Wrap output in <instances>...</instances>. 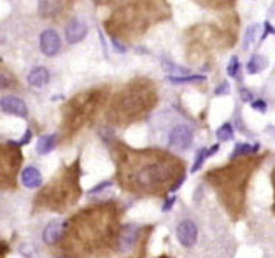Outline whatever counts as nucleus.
I'll list each match as a JSON object with an SVG mask.
<instances>
[{
  "label": "nucleus",
  "mask_w": 275,
  "mask_h": 258,
  "mask_svg": "<svg viewBox=\"0 0 275 258\" xmlns=\"http://www.w3.org/2000/svg\"><path fill=\"white\" fill-rule=\"evenodd\" d=\"M254 167H258V160L233 161L223 169L209 170L207 181L215 188L223 200L224 207L235 218L244 213V200H245V188Z\"/></svg>",
  "instance_id": "3"
},
{
  "label": "nucleus",
  "mask_w": 275,
  "mask_h": 258,
  "mask_svg": "<svg viewBox=\"0 0 275 258\" xmlns=\"http://www.w3.org/2000/svg\"><path fill=\"white\" fill-rule=\"evenodd\" d=\"M112 185V181H104V183H100V185H96L95 188H92L90 190V195H95V194H98V192H102V190H105V188H109V186Z\"/></svg>",
  "instance_id": "27"
},
{
  "label": "nucleus",
  "mask_w": 275,
  "mask_h": 258,
  "mask_svg": "<svg viewBox=\"0 0 275 258\" xmlns=\"http://www.w3.org/2000/svg\"><path fill=\"white\" fill-rule=\"evenodd\" d=\"M139 234H140V230L137 225H132V223H130V225L121 226L120 232H118V237H116L118 250H120L121 253L130 251L137 244V241H139Z\"/></svg>",
  "instance_id": "9"
},
{
  "label": "nucleus",
  "mask_w": 275,
  "mask_h": 258,
  "mask_svg": "<svg viewBox=\"0 0 275 258\" xmlns=\"http://www.w3.org/2000/svg\"><path fill=\"white\" fill-rule=\"evenodd\" d=\"M163 69L167 70V72H170L174 77L189 76V69H186V67H179V65L172 64V62H168V60H163Z\"/></svg>",
  "instance_id": "20"
},
{
  "label": "nucleus",
  "mask_w": 275,
  "mask_h": 258,
  "mask_svg": "<svg viewBox=\"0 0 275 258\" xmlns=\"http://www.w3.org/2000/svg\"><path fill=\"white\" fill-rule=\"evenodd\" d=\"M267 65H268V62L263 55H252L251 60H249V64H247V72L249 74H259L261 70L267 69Z\"/></svg>",
  "instance_id": "19"
},
{
  "label": "nucleus",
  "mask_w": 275,
  "mask_h": 258,
  "mask_svg": "<svg viewBox=\"0 0 275 258\" xmlns=\"http://www.w3.org/2000/svg\"><path fill=\"white\" fill-rule=\"evenodd\" d=\"M272 185H274V213H275V169L272 172Z\"/></svg>",
  "instance_id": "35"
},
{
  "label": "nucleus",
  "mask_w": 275,
  "mask_h": 258,
  "mask_svg": "<svg viewBox=\"0 0 275 258\" xmlns=\"http://www.w3.org/2000/svg\"><path fill=\"white\" fill-rule=\"evenodd\" d=\"M154 90L149 83H132L118 95L112 104V116L120 120H137L154 105Z\"/></svg>",
  "instance_id": "5"
},
{
  "label": "nucleus",
  "mask_w": 275,
  "mask_h": 258,
  "mask_svg": "<svg viewBox=\"0 0 275 258\" xmlns=\"http://www.w3.org/2000/svg\"><path fill=\"white\" fill-rule=\"evenodd\" d=\"M240 97H242V100H245V102H249V100L252 102V95H251V93H249L245 88L240 90Z\"/></svg>",
  "instance_id": "32"
},
{
  "label": "nucleus",
  "mask_w": 275,
  "mask_h": 258,
  "mask_svg": "<svg viewBox=\"0 0 275 258\" xmlns=\"http://www.w3.org/2000/svg\"><path fill=\"white\" fill-rule=\"evenodd\" d=\"M193 129L187 125H177L172 129L170 135H168V146L177 151H184L193 144Z\"/></svg>",
  "instance_id": "8"
},
{
  "label": "nucleus",
  "mask_w": 275,
  "mask_h": 258,
  "mask_svg": "<svg viewBox=\"0 0 275 258\" xmlns=\"http://www.w3.org/2000/svg\"><path fill=\"white\" fill-rule=\"evenodd\" d=\"M226 93H230V85L223 83V85H219V88H215L214 95H226Z\"/></svg>",
  "instance_id": "29"
},
{
  "label": "nucleus",
  "mask_w": 275,
  "mask_h": 258,
  "mask_svg": "<svg viewBox=\"0 0 275 258\" xmlns=\"http://www.w3.org/2000/svg\"><path fill=\"white\" fill-rule=\"evenodd\" d=\"M112 44H114V49L116 51H120V53H124L126 51V48H124L121 42H118V39H112Z\"/></svg>",
  "instance_id": "33"
},
{
  "label": "nucleus",
  "mask_w": 275,
  "mask_h": 258,
  "mask_svg": "<svg viewBox=\"0 0 275 258\" xmlns=\"http://www.w3.org/2000/svg\"><path fill=\"white\" fill-rule=\"evenodd\" d=\"M61 48L60 35L55 30H44L40 33V51L44 53L46 57H55L58 55Z\"/></svg>",
  "instance_id": "13"
},
{
  "label": "nucleus",
  "mask_w": 275,
  "mask_h": 258,
  "mask_svg": "<svg viewBox=\"0 0 275 258\" xmlns=\"http://www.w3.org/2000/svg\"><path fill=\"white\" fill-rule=\"evenodd\" d=\"M116 161L118 183L128 192L144 195L176 192L184 181L183 161L165 151L123 149Z\"/></svg>",
  "instance_id": "1"
},
{
  "label": "nucleus",
  "mask_w": 275,
  "mask_h": 258,
  "mask_svg": "<svg viewBox=\"0 0 275 258\" xmlns=\"http://www.w3.org/2000/svg\"><path fill=\"white\" fill-rule=\"evenodd\" d=\"M65 228H67V222L61 218L51 220V222L46 225L44 232H42V241L48 244V246H55L63 239Z\"/></svg>",
  "instance_id": "10"
},
{
  "label": "nucleus",
  "mask_w": 275,
  "mask_h": 258,
  "mask_svg": "<svg viewBox=\"0 0 275 258\" xmlns=\"http://www.w3.org/2000/svg\"><path fill=\"white\" fill-rule=\"evenodd\" d=\"M81 186H79V165L68 167L65 172H61L51 185L46 186L37 197V204L46 209L61 211L65 207L72 206L79 198Z\"/></svg>",
  "instance_id": "4"
},
{
  "label": "nucleus",
  "mask_w": 275,
  "mask_h": 258,
  "mask_svg": "<svg viewBox=\"0 0 275 258\" xmlns=\"http://www.w3.org/2000/svg\"><path fill=\"white\" fill-rule=\"evenodd\" d=\"M252 109L254 111H259V113H265L267 111V102L265 100H252Z\"/></svg>",
  "instance_id": "28"
},
{
  "label": "nucleus",
  "mask_w": 275,
  "mask_h": 258,
  "mask_svg": "<svg viewBox=\"0 0 275 258\" xmlns=\"http://www.w3.org/2000/svg\"><path fill=\"white\" fill-rule=\"evenodd\" d=\"M209 157V149H205V148H202L196 153V157H195V163H193V167H191V172H196V170L200 169V167L204 165V161H205V158Z\"/></svg>",
  "instance_id": "24"
},
{
  "label": "nucleus",
  "mask_w": 275,
  "mask_h": 258,
  "mask_svg": "<svg viewBox=\"0 0 275 258\" xmlns=\"http://www.w3.org/2000/svg\"><path fill=\"white\" fill-rule=\"evenodd\" d=\"M176 234H177L179 242L184 248H191V246H195L196 239H198V228H196V225L191 220H184V222H181L179 225H177Z\"/></svg>",
  "instance_id": "11"
},
{
  "label": "nucleus",
  "mask_w": 275,
  "mask_h": 258,
  "mask_svg": "<svg viewBox=\"0 0 275 258\" xmlns=\"http://www.w3.org/2000/svg\"><path fill=\"white\" fill-rule=\"evenodd\" d=\"M240 64H239V58L237 57H231L230 62H228V76L231 77H240Z\"/></svg>",
  "instance_id": "25"
},
{
  "label": "nucleus",
  "mask_w": 275,
  "mask_h": 258,
  "mask_svg": "<svg viewBox=\"0 0 275 258\" xmlns=\"http://www.w3.org/2000/svg\"><path fill=\"white\" fill-rule=\"evenodd\" d=\"M9 85H11V81H9V77L4 76V74H0V90H2V88H7Z\"/></svg>",
  "instance_id": "31"
},
{
  "label": "nucleus",
  "mask_w": 275,
  "mask_h": 258,
  "mask_svg": "<svg viewBox=\"0 0 275 258\" xmlns=\"http://www.w3.org/2000/svg\"><path fill=\"white\" fill-rule=\"evenodd\" d=\"M88 33V27L84 23L83 20L76 18V20H72L70 23L65 27V39H67L68 44H77L81 40L86 37Z\"/></svg>",
  "instance_id": "14"
},
{
  "label": "nucleus",
  "mask_w": 275,
  "mask_h": 258,
  "mask_svg": "<svg viewBox=\"0 0 275 258\" xmlns=\"http://www.w3.org/2000/svg\"><path fill=\"white\" fill-rule=\"evenodd\" d=\"M21 183H23L25 188L35 190L42 185V174H40V170L33 165L25 167V169L21 170Z\"/></svg>",
  "instance_id": "15"
},
{
  "label": "nucleus",
  "mask_w": 275,
  "mask_h": 258,
  "mask_svg": "<svg viewBox=\"0 0 275 258\" xmlns=\"http://www.w3.org/2000/svg\"><path fill=\"white\" fill-rule=\"evenodd\" d=\"M258 30V27L256 25H251L247 30H245V37H244V42H242V48L244 49H249V46H251L252 39H254V32Z\"/></svg>",
  "instance_id": "26"
},
{
  "label": "nucleus",
  "mask_w": 275,
  "mask_h": 258,
  "mask_svg": "<svg viewBox=\"0 0 275 258\" xmlns=\"http://www.w3.org/2000/svg\"><path fill=\"white\" fill-rule=\"evenodd\" d=\"M56 142H58V135L56 133H51V135H42V137L37 141V153L39 155H48L55 149Z\"/></svg>",
  "instance_id": "18"
},
{
  "label": "nucleus",
  "mask_w": 275,
  "mask_h": 258,
  "mask_svg": "<svg viewBox=\"0 0 275 258\" xmlns=\"http://www.w3.org/2000/svg\"><path fill=\"white\" fill-rule=\"evenodd\" d=\"M160 258H168V257H160Z\"/></svg>",
  "instance_id": "37"
},
{
  "label": "nucleus",
  "mask_w": 275,
  "mask_h": 258,
  "mask_svg": "<svg viewBox=\"0 0 275 258\" xmlns=\"http://www.w3.org/2000/svg\"><path fill=\"white\" fill-rule=\"evenodd\" d=\"M49 83V72L44 67H35L28 74V85L33 88H42Z\"/></svg>",
  "instance_id": "16"
},
{
  "label": "nucleus",
  "mask_w": 275,
  "mask_h": 258,
  "mask_svg": "<svg viewBox=\"0 0 275 258\" xmlns=\"http://www.w3.org/2000/svg\"><path fill=\"white\" fill-rule=\"evenodd\" d=\"M0 109L7 114H14V116L27 118L28 116V107L20 97H14V95H5V97L0 98Z\"/></svg>",
  "instance_id": "12"
},
{
  "label": "nucleus",
  "mask_w": 275,
  "mask_h": 258,
  "mask_svg": "<svg viewBox=\"0 0 275 258\" xmlns=\"http://www.w3.org/2000/svg\"><path fill=\"white\" fill-rule=\"evenodd\" d=\"M21 161H23V157L12 141L0 146V188L14 186V179H16Z\"/></svg>",
  "instance_id": "7"
},
{
  "label": "nucleus",
  "mask_w": 275,
  "mask_h": 258,
  "mask_svg": "<svg viewBox=\"0 0 275 258\" xmlns=\"http://www.w3.org/2000/svg\"><path fill=\"white\" fill-rule=\"evenodd\" d=\"M251 153V144H247V142H239V144L235 146V151L231 153V160H235V158L239 157H245V155Z\"/></svg>",
  "instance_id": "23"
},
{
  "label": "nucleus",
  "mask_w": 275,
  "mask_h": 258,
  "mask_svg": "<svg viewBox=\"0 0 275 258\" xmlns=\"http://www.w3.org/2000/svg\"><path fill=\"white\" fill-rule=\"evenodd\" d=\"M118 207L114 204H95L70 222H67L65 235L67 244L74 253H96L107 250L118 237Z\"/></svg>",
  "instance_id": "2"
},
{
  "label": "nucleus",
  "mask_w": 275,
  "mask_h": 258,
  "mask_svg": "<svg viewBox=\"0 0 275 258\" xmlns=\"http://www.w3.org/2000/svg\"><path fill=\"white\" fill-rule=\"evenodd\" d=\"M205 76H200V74H195V76H183V77H174V76H168V81L174 83V85H181V83H198V81H204Z\"/></svg>",
  "instance_id": "22"
},
{
  "label": "nucleus",
  "mask_w": 275,
  "mask_h": 258,
  "mask_svg": "<svg viewBox=\"0 0 275 258\" xmlns=\"http://www.w3.org/2000/svg\"><path fill=\"white\" fill-rule=\"evenodd\" d=\"M174 204H176V197H170V198H168L167 202H165V206H163V211H168V209H170L172 206H174Z\"/></svg>",
  "instance_id": "34"
},
{
  "label": "nucleus",
  "mask_w": 275,
  "mask_h": 258,
  "mask_svg": "<svg viewBox=\"0 0 275 258\" xmlns=\"http://www.w3.org/2000/svg\"><path fill=\"white\" fill-rule=\"evenodd\" d=\"M60 258H68V257H60Z\"/></svg>",
  "instance_id": "36"
},
{
  "label": "nucleus",
  "mask_w": 275,
  "mask_h": 258,
  "mask_svg": "<svg viewBox=\"0 0 275 258\" xmlns=\"http://www.w3.org/2000/svg\"><path fill=\"white\" fill-rule=\"evenodd\" d=\"M61 9V0H39V12L44 18L58 14Z\"/></svg>",
  "instance_id": "17"
},
{
  "label": "nucleus",
  "mask_w": 275,
  "mask_h": 258,
  "mask_svg": "<svg viewBox=\"0 0 275 258\" xmlns=\"http://www.w3.org/2000/svg\"><path fill=\"white\" fill-rule=\"evenodd\" d=\"M98 97H100L98 93L86 92V93H81L79 97L72 98L68 102L67 109H65V127L70 132L79 130L92 118V114L98 107V102H100Z\"/></svg>",
  "instance_id": "6"
},
{
  "label": "nucleus",
  "mask_w": 275,
  "mask_h": 258,
  "mask_svg": "<svg viewBox=\"0 0 275 258\" xmlns=\"http://www.w3.org/2000/svg\"><path fill=\"white\" fill-rule=\"evenodd\" d=\"M215 135H217L219 141H231L233 135H235V133H233V127H231L230 123H224V125H221L219 129H217Z\"/></svg>",
  "instance_id": "21"
},
{
  "label": "nucleus",
  "mask_w": 275,
  "mask_h": 258,
  "mask_svg": "<svg viewBox=\"0 0 275 258\" xmlns=\"http://www.w3.org/2000/svg\"><path fill=\"white\" fill-rule=\"evenodd\" d=\"M274 33H275V29H274V27H272L270 23H265V33L261 35V40L267 39L268 35H274Z\"/></svg>",
  "instance_id": "30"
}]
</instances>
